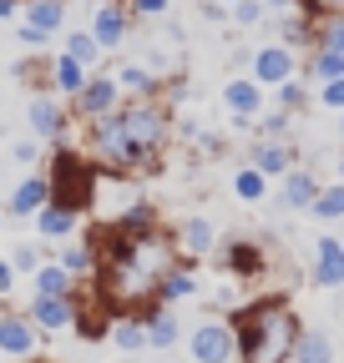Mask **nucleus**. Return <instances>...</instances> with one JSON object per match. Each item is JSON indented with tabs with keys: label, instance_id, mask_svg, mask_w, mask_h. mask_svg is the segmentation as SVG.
<instances>
[{
	"label": "nucleus",
	"instance_id": "obj_20",
	"mask_svg": "<svg viewBox=\"0 0 344 363\" xmlns=\"http://www.w3.org/2000/svg\"><path fill=\"white\" fill-rule=\"evenodd\" d=\"M142 323H147V348H157V353H167V348H178L183 343V323H178V313L172 308H162V303H152L147 313H142Z\"/></svg>",
	"mask_w": 344,
	"mask_h": 363
},
{
	"label": "nucleus",
	"instance_id": "obj_15",
	"mask_svg": "<svg viewBox=\"0 0 344 363\" xmlns=\"http://www.w3.org/2000/svg\"><path fill=\"white\" fill-rule=\"evenodd\" d=\"M188 298H198V272H193V262L188 257H178L162 278H157V288H152V303H162V308H178V303H188Z\"/></svg>",
	"mask_w": 344,
	"mask_h": 363
},
{
	"label": "nucleus",
	"instance_id": "obj_13",
	"mask_svg": "<svg viewBox=\"0 0 344 363\" xmlns=\"http://www.w3.org/2000/svg\"><path fill=\"white\" fill-rule=\"evenodd\" d=\"M172 247H178V257L198 262V257H208L213 247H218V227H213L208 217H183L178 227H172Z\"/></svg>",
	"mask_w": 344,
	"mask_h": 363
},
{
	"label": "nucleus",
	"instance_id": "obj_4",
	"mask_svg": "<svg viewBox=\"0 0 344 363\" xmlns=\"http://www.w3.org/2000/svg\"><path fill=\"white\" fill-rule=\"evenodd\" d=\"M193 363H238V338H233V318H203L188 333Z\"/></svg>",
	"mask_w": 344,
	"mask_h": 363
},
{
	"label": "nucleus",
	"instance_id": "obj_45",
	"mask_svg": "<svg viewBox=\"0 0 344 363\" xmlns=\"http://www.w3.org/2000/svg\"><path fill=\"white\" fill-rule=\"evenodd\" d=\"M0 21H21V0H0Z\"/></svg>",
	"mask_w": 344,
	"mask_h": 363
},
{
	"label": "nucleus",
	"instance_id": "obj_19",
	"mask_svg": "<svg viewBox=\"0 0 344 363\" xmlns=\"http://www.w3.org/2000/svg\"><path fill=\"white\" fill-rule=\"evenodd\" d=\"M81 217H86V212H76V207L46 202V207L36 212V238H41V242H66L76 227H81Z\"/></svg>",
	"mask_w": 344,
	"mask_h": 363
},
{
	"label": "nucleus",
	"instance_id": "obj_46",
	"mask_svg": "<svg viewBox=\"0 0 344 363\" xmlns=\"http://www.w3.org/2000/svg\"><path fill=\"white\" fill-rule=\"evenodd\" d=\"M334 177H344V152H339V157H334Z\"/></svg>",
	"mask_w": 344,
	"mask_h": 363
},
{
	"label": "nucleus",
	"instance_id": "obj_29",
	"mask_svg": "<svg viewBox=\"0 0 344 363\" xmlns=\"http://www.w3.org/2000/svg\"><path fill=\"white\" fill-rule=\"evenodd\" d=\"M233 197H238V202H248V207H258V202H264V197H269V177H264V172H258L253 162H243V167H233Z\"/></svg>",
	"mask_w": 344,
	"mask_h": 363
},
{
	"label": "nucleus",
	"instance_id": "obj_33",
	"mask_svg": "<svg viewBox=\"0 0 344 363\" xmlns=\"http://www.w3.org/2000/svg\"><path fill=\"white\" fill-rule=\"evenodd\" d=\"M314 45L344 51V11H324V16H314Z\"/></svg>",
	"mask_w": 344,
	"mask_h": 363
},
{
	"label": "nucleus",
	"instance_id": "obj_31",
	"mask_svg": "<svg viewBox=\"0 0 344 363\" xmlns=\"http://www.w3.org/2000/svg\"><path fill=\"white\" fill-rule=\"evenodd\" d=\"M319 222H339L344 217V177H334V182H324L319 187V197H314V207H309Z\"/></svg>",
	"mask_w": 344,
	"mask_h": 363
},
{
	"label": "nucleus",
	"instance_id": "obj_24",
	"mask_svg": "<svg viewBox=\"0 0 344 363\" xmlns=\"http://www.w3.org/2000/svg\"><path fill=\"white\" fill-rule=\"evenodd\" d=\"M81 283L71 278V272L56 262V257H46V262H41L36 272H31V293H46V298H71Z\"/></svg>",
	"mask_w": 344,
	"mask_h": 363
},
{
	"label": "nucleus",
	"instance_id": "obj_44",
	"mask_svg": "<svg viewBox=\"0 0 344 363\" xmlns=\"http://www.w3.org/2000/svg\"><path fill=\"white\" fill-rule=\"evenodd\" d=\"M269 6V16H289V11H299V0H264Z\"/></svg>",
	"mask_w": 344,
	"mask_h": 363
},
{
	"label": "nucleus",
	"instance_id": "obj_2",
	"mask_svg": "<svg viewBox=\"0 0 344 363\" xmlns=\"http://www.w3.org/2000/svg\"><path fill=\"white\" fill-rule=\"evenodd\" d=\"M299 313L289 298H258L233 313V338H238V363H289L294 338H299Z\"/></svg>",
	"mask_w": 344,
	"mask_h": 363
},
{
	"label": "nucleus",
	"instance_id": "obj_25",
	"mask_svg": "<svg viewBox=\"0 0 344 363\" xmlns=\"http://www.w3.org/2000/svg\"><path fill=\"white\" fill-rule=\"evenodd\" d=\"M299 76H304L309 86L344 76V51H329V45H309V51H304V66H299Z\"/></svg>",
	"mask_w": 344,
	"mask_h": 363
},
{
	"label": "nucleus",
	"instance_id": "obj_16",
	"mask_svg": "<svg viewBox=\"0 0 344 363\" xmlns=\"http://www.w3.org/2000/svg\"><path fill=\"white\" fill-rule=\"evenodd\" d=\"M314 288H344V238H319L314 242Z\"/></svg>",
	"mask_w": 344,
	"mask_h": 363
},
{
	"label": "nucleus",
	"instance_id": "obj_18",
	"mask_svg": "<svg viewBox=\"0 0 344 363\" xmlns=\"http://www.w3.org/2000/svg\"><path fill=\"white\" fill-rule=\"evenodd\" d=\"M223 106H228V116H264V86H258L253 76H233V81H223Z\"/></svg>",
	"mask_w": 344,
	"mask_h": 363
},
{
	"label": "nucleus",
	"instance_id": "obj_27",
	"mask_svg": "<svg viewBox=\"0 0 344 363\" xmlns=\"http://www.w3.org/2000/svg\"><path fill=\"white\" fill-rule=\"evenodd\" d=\"M66 6H71V0H21V21H26V26H41V30H51V35H61Z\"/></svg>",
	"mask_w": 344,
	"mask_h": 363
},
{
	"label": "nucleus",
	"instance_id": "obj_1",
	"mask_svg": "<svg viewBox=\"0 0 344 363\" xmlns=\"http://www.w3.org/2000/svg\"><path fill=\"white\" fill-rule=\"evenodd\" d=\"M172 142V106L162 96H127L117 111L86 121V157L117 177H147Z\"/></svg>",
	"mask_w": 344,
	"mask_h": 363
},
{
	"label": "nucleus",
	"instance_id": "obj_22",
	"mask_svg": "<svg viewBox=\"0 0 344 363\" xmlns=\"http://www.w3.org/2000/svg\"><path fill=\"white\" fill-rule=\"evenodd\" d=\"M107 338H112L117 353H142V348H147V323H142V313H112Z\"/></svg>",
	"mask_w": 344,
	"mask_h": 363
},
{
	"label": "nucleus",
	"instance_id": "obj_12",
	"mask_svg": "<svg viewBox=\"0 0 344 363\" xmlns=\"http://www.w3.org/2000/svg\"><path fill=\"white\" fill-rule=\"evenodd\" d=\"M319 187L324 182L314 177V167H289L284 177H279V207H289V212H309L314 207V197H319Z\"/></svg>",
	"mask_w": 344,
	"mask_h": 363
},
{
	"label": "nucleus",
	"instance_id": "obj_26",
	"mask_svg": "<svg viewBox=\"0 0 344 363\" xmlns=\"http://www.w3.org/2000/svg\"><path fill=\"white\" fill-rule=\"evenodd\" d=\"M289 363H334V338L324 328H299Z\"/></svg>",
	"mask_w": 344,
	"mask_h": 363
},
{
	"label": "nucleus",
	"instance_id": "obj_43",
	"mask_svg": "<svg viewBox=\"0 0 344 363\" xmlns=\"http://www.w3.org/2000/svg\"><path fill=\"white\" fill-rule=\"evenodd\" d=\"M16 288V267H11V257H0V298H6Z\"/></svg>",
	"mask_w": 344,
	"mask_h": 363
},
{
	"label": "nucleus",
	"instance_id": "obj_10",
	"mask_svg": "<svg viewBox=\"0 0 344 363\" xmlns=\"http://www.w3.org/2000/svg\"><path fill=\"white\" fill-rule=\"evenodd\" d=\"M132 26H137V21H132V11H127L122 0H97V6H92V26H86V30H92L97 45L112 56V51H122V45H127Z\"/></svg>",
	"mask_w": 344,
	"mask_h": 363
},
{
	"label": "nucleus",
	"instance_id": "obj_28",
	"mask_svg": "<svg viewBox=\"0 0 344 363\" xmlns=\"http://www.w3.org/2000/svg\"><path fill=\"white\" fill-rule=\"evenodd\" d=\"M223 267L233 278H258L264 272V252H258V242H223Z\"/></svg>",
	"mask_w": 344,
	"mask_h": 363
},
{
	"label": "nucleus",
	"instance_id": "obj_21",
	"mask_svg": "<svg viewBox=\"0 0 344 363\" xmlns=\"http://www.w3.org/2000/svg\"><path fill=\"white\" fill-rule=\"evenodd\" d=\"M56 262L71 272L76 283H86V278L97 272V242H92V233H86V238H76V233H71V238L56 247Z\"/></svg>",
	"mask_w": 344,
	"mask_h": 363
},
{
	"label": "nucleus",
	"instance_id": "obj_36",
	"mask_svg": "<svg viewBox=\"0 0 344 363\" xmlns=\"http://www.w3.org/2000/svg\"><path fill=\"white\" fill-rule=\"evenodd\" d=\"M122 6L132 11V21H147V26H157V21H167L172 0H122Z\"/></svg>",
	"mask_w": 344,
	"mask_h": 363
},
{
	"label": "nucleus",
	"instance_id": "obj_14",
	"mask_svg": "<svg viewBox=\"0 0 344 363\" xmlns=\"http://www.w3.org/2000/svg\"><path fill=\"white\" fill-rule=\"evenodd\" d=\"M248 162H253L258 172H264V177L274 182V177H284V172L299 162V152H294V142H289V136H253Z\"/></svg>",
	"mask_w": 344,
	"mask_h": 363
},
{
	"label": "nucleus",
	"instance_id": "obj_35",
	"mask_svg": "<svg viewBox=\"0 0 344 363\" xmlns=\"http://www.w3.org/2000/svg\"><path fill=\"white\" fill-rule=\"evenodd\" d=\"M294 131V111H284V106H264V116L253 121V136H289Z\"/></svg>",
	"mask_w": 344,
	"mask_h": 363
},
{
	"label": "nucleus",
	"instance_id": "obj_32",
	"mask_svg": "<svg viewBox=\"0 0 344 363\" xmlns=\"http://www.w3.org/2000/svg\"><path fill=\"white\" fill-rule=\"evenodd\" d=\"M309 96H314V86L304 81V76H294V81H284V86H274V106H284V111H304L309 106Z\"/></svg>",
	"mask_w": 344,
	"mask_h": 363
},
{
	"label": "nucleus",
	"instance_id": "obj_49",
	"mask_svg": "<svg viewBox=\"0 0 344 363\" xmlns=\"http://www.w3.org/2000/svg\"><path fill=\"white\" fill-rule=\"evenodd\" d=\"M223 6H233V0H223Z\"/></svg>",
	"mask_w": 344,
	"mask_h": 363
},
{
	"label": "nucleus",
	"instance_id": "obj_50",
	"mask_svg": "<svg viewBox=\"0 0 344 363\" xmlns=\"http://www.w3.org/2000/svg\"><path fill=\"white\" fill-rule=\"evenodd\" d=\"M31 363H36V358H31Z\"/></svg>",
	"mask_w": 344,
	"mask_h": 363
},
{
	"label": "nucleus",
	"instance_id": "obj_41",
	"mask_svg": "<svg viewBox=\"0 0 344 363\" xmlns=\"http://www.w3.org/2000/svg\"><path fill=\"white\" fill-rule=\"evenodd\" d=\"M198 16L218 26V21H228V6H223V0H198Z\"/></svg>",
	"mask_w": 344,
	"mask_h": 363
},
{
	"label": "nucleus",
	"instance_id": "obj_5",
	"mask_svg": "<svg viewBox=\"0 0 344 363\" xmlns=\"http://www.w3.org/2000/svg\"><path fill=\"white\" fill-rule=\"evenodd\" d=\"M66 126H71L66 96H56V91H31V101H26V131L56 147V142H66Z\"/></svg>",
	"mask_w": 344,
	"mask_h": 363
},
{
	"label": "nucleus",
	"instance_id": "obj_39",
	"mask_svg": "<svg viewBox=\"0 0 344 363\" xmlns=\"http://www.w3.org/2000/svg\"><path fill=\"white\" fill-rule=\"evenodd\" d=\"M16 35H21V45H26L31 56H36V51H46V45L56 40L51 30H41V26H26V21H16Z\"/></svg>",
	"mask_w": 344,
	"mask_h": 363
},
{
	"label": "nucleus",
	"instance_id": "obj_30",
	"mask_svg": "<svg viewBox=\"0 0 344 363\" xmlns=\"http://www.w3.org/2000/svg\"><path fill=\"white\" fill-rule=\"evenodd\" d=\"M61 51H66V56H76L81 66H92V71H97V66H102V56H107L102 45H97V35H92V30H66Z\"/></svg>",
	"mask_w": 344,
	"mask_h": 363
},
{
	"label": "nucleus",
	"instance_id": "obj_9",
	"mask_svg": "<svg viewBox=\"0 0 344 363\" xmlns=\"http://www.w3.org/2000/svg\"><path fill=\"white\" fill-rule=\"evenodd\" d=\"M41 338H46V333L31 323V313L0 308V358H21V363H31V358L41 353Z\"/></svg>",
	"mask_w": 344,
	"mask_h": 363
},
{
	"label": "nucleus",
	"instance_id": "obj_23",
	"mask_svg": "<svg viewBox=\"0 0 344 363\" xmlns=\"http://www.w3.org/2000/svg\"><path fill=\"white\" fill-rule=\"evenodd\" d=\"M86 81H92V66H81V61H76V56H66V51H56V56H51V91H56V96H66V101H71Z\"/></svg>",
	"mask_w": 344,
	"mask_h": 363
},
{
	"label": "nucleus",
	"instance_id": "obj_17",
	"mask_svg": "<svg viewBox=\"0 0 344 363\" xmlns=\"http://www.w3.org/2000/svg\"><path fill=\"white\" fill-rule=\"evenodd\" d=\"M112 81L122 86V96H162V86H167L147 61H117L112 66Z\"/></svg>",
	"mask_w": 344,
	"mask_h": 363
},
{
	"label": "nucleus",
	"instance_id": "obj_34",
	"mask_svg": "<svg viewBox=\"0 0 344 363\" xmlns=\"http://www.w3.org/2000/svg\"><path fill=\"white\" fill-rule=\"evenodd\" d=\"M264 21H269L264 0H233V6H228V26H238V30H253V26H264Z\"/></svg>",
	"mask_w": 344,
	"mask_h": 363
},
{
	"label": "nucleus",
	"instance_id": "obj_8",
	"mask_svg": "<svg viewBox=\"0 0 344 363\" xmlns=\"http://www.w3.org/2000/svg\"><path fill=\"white\" fill-rule=\"evenodd\" d=\"M26 313H31V323H36L41 333H71V328H76V318H81V288H76L71 298H46V293H31Z\"/></svg>",
	"mask_w": 344,
	"mask_h": 363
},
{
	"label": "nucleus",
	"instance_id": "obj_37",
	"mask_svg": "<svg viewBox=\"0 0 344 363\" xmlns=\"http://www.w3.org/2000/svg\"><path fill=\"white\" fill-rule=\"evenodd\" d=\"M314 101H319L324 111H334V116H339V111H344V76L319 81V86H314Z\"/></svg>",
	"mask_w": 344,
	"mask_h": 363
},
{
	"label": "nucleus",
	"instance_id": "obj_6",
	"mask_svg": "<svg viewBox=\"0 0 344 363\" xmlns=\"http://www.w3.org/2000/svg\"><path fill=\"white\" fill-rule=\"evenodd\" d=\"M299 66H304V61H299V51H294V45H284V40H269V45H258V51L248 56V76L264 86V91L294 81Z\"/></svg>",
	"mask_w": 344,
	"mask_h": 363
},
{
	"label": "nucleus",
	"instance_id": "obj_42",
	"mask_svg": "<svg viewBox=\"0 0 344 363\" xmlns=\"http://www.w3.org/2000/svg\"><path fill=\"white\" fill-rule=\"evenodd\" d=\"M299 11H309V16H324V11H344V0H299Z\"/></svg>",
	"mask_w": 344,
	"mask_h": 363
},
{
	"label": "nucleus",
	"instance_id": "obj_3",
	"mask_svg": "<svg viewBox=\"0 0 344 363\" xmlns=\"http://www.w3.org/2000/svg\"><path fill=\"white\" fill-rule=\"evenodd\" d=\"M97 162L86 157V152H76V147H66V142H56V152H51V167H46V177H51V202H61V207H76V212H92V192H97Z\"/></svg>",
	"mask_w": 344,
	"mask_h": 363
},
{
	"label": "nucleus",
	"instance_id": "obj_47",
	"mask_svg": "<svg viewBox=\"0 0 344 363\" xmlns=\"http://www.w3.org/2000/svg\"><path fill=\"white\" fill-rule=\"evenodd\" d=\"M339 142H344V111H339Z\"/></svg>",
	"mask_w": 344,
	"mask_h": 363
},
{
	"label": "nucleus",
	"instance_id": "obj_7",
	"mask_svg": "<svg viewBox=\"0 0 344 363\" xmlns=\"http://www.w3.org/2000/svg\"><path fill=\"white\" fill-rule=\"evenodd\" d=\"M122 101H127V96H122V86L112 81V71H92V81H86L66 106H71V116H76V121H97V116L117 111Z\"/></svg>",
	"mask_w": 344,
	"mask_h": 363
},
{
	"label": "nucleus",
	"instance_id": "obj_40",
	"mask_svg": "<svg viewBox=\"0 0 344 363\" xmlns=\"http://www.w3.org/2000/svg\"><path fill=\"white\" fill-rule=\"evenodd\" d=\"M11 157H16L21 167H41V136H21V142L11 147Z\"/></svg>",
	"mask_w": 344,
	"mask_h": 363
},
{
	"label": "nucleus",
	"instance_id": "obj_48",
	"mask_svg": "<svg viewBox=\"0 0 344 363\" xmlns=\"http://www.w3.org/2000/svg\"><path fill=\"white\" fill-rule=\"evenodd\" d=\"M0 227H6V212H0Z\"/></svg>",
	"mask_w": 344,
	"mask_h": 363
},
{
	"label": "nucleus",
	"instance_id": "obj_11",
	"mask_svg": "<svg viewBox=\"0 0 344 363\" xmlns=\"http://www.w3.org/2000/svg\"><path fill=\"white\" fill-rule=\"evenodd\" d=\"M46 202H51V177H46V167H31V172L16 182V187H11L6 217H36Z\"/></svg>",
	"mask_w": 344,
	"mask_h": 363
},
{
	"label": "nucleus",
	"instance_id": "obj_38",
	"mask_svg": "<svg viewBox=\"0 0 344 363\" xmlns=\"http://www.w3.org/2000/svg\"><path fill=\"white\" fill-rule=\"evenodd\" d=\"M41 262H46V252H41V247H31V242H16V252H11V267H16V278H21V272H36Z\"/></svg>",
	"mask_w": 344,
	"mask_h": 363
}]
</instances>
